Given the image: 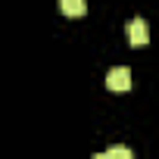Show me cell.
<instances>
[{
  "instance_id": "5",
  "label": "cell",
  "mask_w": 159,
  "mask_h": 159,
  "mask_svg": "<svg viewBox=\"0 0 159 159\" xmlns=\"http://www.w3.org/2000/svg\"><path fill=\"white\" fill-rule=\"evenodd\" d=\"M94 159H109V153H97V156H94Z\"/></svg>"
},
{
  "instance_id": "1",
  "label": "cell",
  "mask_w": 159,
  "mask_h": 159,
  "mask_svg": "<svg viewBox=\"0 0 159 159\" xmlns=\"http://www.w3.org/2000/svg\"><path fill=\"white\" fill-rule=\"evenodd\" d=\"M106 88H109V91H128V88H131V69H128V66L109 69V75H106Z\"/></svg>"
},
{
  "instance_id": "2",
  "label": "cell",
  "mask_w": 159,
  "mask_h": 159,
  "mask_svg": "<svg viewBox=\"0 0 159 159\" xmlns=\"http://www.w3.org/2000/svg\"><path fill=\"white\" fill-rule=\"evenodd\" d=\"M128 41H131V44H137V47L150 41V31H147V22H143L140 16L128 22Z\"/></svg>"
},
{
  "instance_id": "4",
  "label": "cell",
  "mask_w": 159,
  "mask_h": 159,
  "mask_svg": "<svg viewBox=\"0 0 159 159\" xmlns=\"http://www.w3.org/2000/svg\"><path fill=\"white\" fill-rule=\"evenodd\" d=\"M106 153H109V159H134L131 147H125V143H116V147H109Z\"/></svg>"
},
{
  "instance_id": "3",
  "label": "cell",
  "mask_w": 159,
  "mask_h": 159,
  "mask_svg": "<svg viewBox=\"0 0 159 159\" xmlns=\"http://www.w3.org/2000/svg\"><path fill=\"white\" fill-rule=\"evenodd\" d=\"M62 13L66 16H84L88 13V3H84V0H62Z\"/></svg>"
}]
</instances>
